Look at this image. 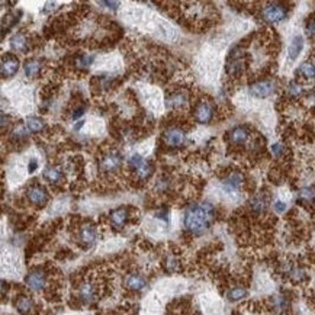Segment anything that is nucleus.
I'll return each instance as SVG.
<instances>
[{
  "mask_svg": "<svg viewBox=\"0 0 315 315\" xmlns=\"http://www.w3.org/2000/svg\"><path fill=\"white\" fill-rule=\"evenodd\" d=\"M163 140L166 143V146L177 149L182 147L186 141L185 131L177 128V127H168L164 132H163Z\"/></svg>",
  "mask_w": 315,
  "mask_h": 315,
  "instance_id": "obj_6",
  "label": "nucleus"
},
{
  "mask_svg": "<svg viewBox=\"0 0 315 315\" xmlns=\"http://www.w3.org/2000/svg\"><path fill=\"white\" fill-rule=\"evenodd\" d=\"M244 54L240 47H236L231 50L228 61H227V75L231 77H240L244 73Z\"/></svg>",
  "mask_w": 315,
  "mask_h": 315,
  "instance_id": "obj_3",
  "label": "nucleus"
},
{
  "mask_svg": "<svg viewBox=\"0 0 315 315\" xmlns=\"http://www.w3.org/2000/svg\"><path fill=\"white\" fill-rule=\"evenodd\" d=\"M84 111H86V108L84 106H80V108H77V109H75V112H73V115H72V118L73 119H77V118H80V116H83L84 115Z\"/></svg>",
  "mask_w": 315,
  "mask_h": 315,
  "instance_id": "obj_41",
  "label": "nucleus"
},
{
  "mask_svg": "<svg viewBox=\"0 0 315 315\" xmlns=\"http://www.w3.org/2000/svg\"><path fill=\"white\" fill-rule=\"evenodd\" d=\"M137 174H138V177H140L141 180L149 179L150 176L153 174V166H151L150 163H144V166L137 171Z\"/></svg>",
  "mask_w": 315,
  "mask_h": 315,
  "instance_id": "obj_33",
  "label": "nucleus"
},
{
  "mask_svg": "<svg viewBox=\"0 0 315 315\" xmlns=\"http://www.w3.org/2000/svg\"><path fill=\"white\" fill-rule=\"evenodd\" d=\"M10 47L16 53H26L28 51V41L23 34H15L10 38Z\"/></svg>",
  "mask_w": 315,
  "mask_h": 315,
  "instance_id": "obj_21",
  "label": "nucleus"
},
{
  "mask_svg": "<svg viewBox=\"0 0 315 315\" xmlns=\"http://www.w3.org/2000/svg\"><path fill=\"white\" fill-rule=\"evenodd\" d=\"M242 183H244V177H242L240 171H231L227 177L223 179V187L228 193L238 192Z\"/></svg>",
  "mask_w": 315,
  "mask_h": 315,
  "instance_id": "obj_14",
  "label": "nucleus"
},
{
  "mask_svg": "<svg viewBox=\"0 0 315 315\" xmlns=\"http://www.w3.org/2000/svg\"><path fill=\"white\" fill-rule=\"evenodd\" d=\"M315 199V190L313 187H304L299 190V201L304 204H311Z\"/></svg>",
  "mask_w": 315,
  "mask_h": 315,
  "instance_id": "obj_27",
  "label": "nucleus"
},
{
  "mask_svg": "<svg viewBox=\"0 0 315 315\" xmlns=\"http://www.w3.org/2000/svg\"><path fill=\"white\" fill-rule=\"evenodd\" d=\"M267 206H269V198L264 193L253 196L251 201L248 202V208L254 215H263L267 211Z\"/></svg>",
  "mask_w": 315,
  "mask_h": 315,
  "instance_id": "obj_15",
  "label": "nucleus"
},
{
  "mask_svg": "<svg viewBox=\"0 0 315 315\" xmlns=\"http://www.w3.org/2000/svg\"><path fill=\"white\" fill-rule=\"evenodd\" d=\"M144 158L140 156V154H132L130 158H128V166L132 168V170H135V171H138L141 167L144 166Z\"/></svg>",
  "mask_w": 315,
  "mask_h": 315,
  "instance_id": "obj_31",
  "label": "nucleus"
},
{
  "mask_svg": "<svg viewBox=\"0 0 315 315\" xmlns=\"http://www.w3.org/2000/svg\"><path fill=\"white\" fill-rule=\"evenodd\" d=\"M19 60L12 54H6L1 58V66H0V73L3 79H9L18 73Z\"/></svg>",
  "mask_w": 315,
  "mask_h": 315,
  "instance_id": "obj_9",
  "label": "nucleus"
},
{
  "mask_svg": "<svg viewBox=\"0 0 315 315\" xmlns=\"http://www.w3.org/2000/svg\"><path fill=\"white\" fill-rule=\"evenodd\" d=\"M250 138V131L247 127H242V125H238V127H234L233 130L228 132V140H230V144L234 146V147H241L244 146Z\"/></svg>",
  "mask_w": 315,
  "mask_h": 315,
  "instance_id": "obj_11",
  "label": "nucleus"
},
{
  "mask_svg": "<svg viewBox=\"0 0 315 315\" xmlns=\"http://www.w3.org/2000/svg\"><path fill=\"white\" fill-rule=\"evenodd\" d=\"M19 16H20V12L16 13V15H7V16H4V19L1 20V34L4 35V32H6V29H9V28H12L13 25H16L19 20Z\"/></svg>",
  "mask_w": 315,
  "mask_h": 315,
  "instance_id": "obj_29",
  "label": "nucleus"
},
{
  "mask_svg": "<svg viewBox=\"0 0 315 315\" xmlns=\"http://www.w3.org/2000/svg\"><path fill=\"white\" fill-rule=\"evenodd\" d=\"M270 150H272V154H273L275 157H278V158L285 154V147H283L280 143H278V144H273V146L270 147Z\"/></svg>",
  "mask_w": 315,
  "mask_h": 315,
  "instance_id": "obj_36",
  "label": "nucleus"
},
{
  "mask_svg": "<svg viewBox=\"0 0 315 315\" xmlns=\"http://www.w3.org/2000/svg\"><path fill=\"white\" fill-rule=\"evenodd\" d=\"M121 163H122L121 153L116 151V150H112V151H108L106 154L102 156L99 166H100V168L103 171H115L116 168L121 167Z\"/></svg>",
  "mask_w": 315,
  "mask_h": 315,
  "instance_id": "obj_7",
  "label": "nucleus"
},
{
  "mask_svg": "<svg viewBox=\"0 0 315 315\" xmlns=\"http://www.w3.org/2000/svg\"><path fill=\"white\" fill-rule=\"evenodd\" d=\"M37 168H38L37 158H31V161H29V164H28V171H29V173H34Z\"/></svg>",
  "mask_w": 315,
  "mask_h": 315,
  "instance_id": "obj_42",
  "label": "nucleus"
},
{
  "mask_svg": "<svg viewBox=\"0 0 315 315\" xmlns=\"http://www.w3.org/2000/svg\"><path fill=\"white\" fill-rule=\"evenodd\" d=\"M44 128H45V122H44L41 118H38V116H31V118L26 119V130L29 131V132L38 134V132H41Z\"/></svg>",
  "mask_w": 315,
  "mask_h": 315,
  "instance_id": "obj_24",
  "label": "nucleus"
},
{
  "mask_svg": "<svg viewBox=\"0 0 315 315\" xmlns=\"http://www.w3.org/2000/svg\"><path fill=\"white\" fill-rule=\"evenodd\" d=\"M302 50H304V38L301 37V35H295V37L292 38V41L289 44V50H288L289 60L291 61L297 60L299 54L302 53Z\"/></svg>",
  "mask_w": 315,
  "mask_h": 315,
  "instance_id": "obj_19",
  "label": "nucleus"
},
{
  "mask_svg": "<svg viewBox=\"0 0 315 315\" xmlns=\"http://www.w3.org/2000/svg\"><path fill=\"white\" fill-rule=\"evenodd\" d=\"M289 278L292 279V280H295V282H301V280H304V279L307 278V275H305L304 269L295 266V267H292L289 270Z\"/></svg>",
  "mask_w": 315,
  "mask_h": 315,
  "instance_id": "obj_32",
  "label": "nucleus"
},
{
  "mask_svg": "<svg viewBox=\"0 0 315 315\" xmlns=\"http://www.w3.org/2000/svg\"><path fill=\"white\" fill-rule=\"evenodd\" d=\"M286 93H288V96H289V97L297 99V97H299V96H302L304 89H302V86H301L298 81H289V84L286 86Z\"/></svg>",
  "mask_w": 315,
  "mask_h": 315,
  "instance_id": "obj_28",
  "label": "nucleus"
},
{
  "mask_svg": "<svg viewBox=\"0 0 315 315\" xmlns=\"http://www.w3.org/2000/svg\"><path fill=\"white\" fill-rule=\"evenodd\" d=\"M273 305L278 311H283L288 307V301L283 297H275L273 298Z\"/></svg>",
  "mask_w": 315,
  "mask_h": 315,
  "instance_id": "obj_35",
  "label": "nucleus"
},
{
  "mask_svg": "<svg viewBox=\"0 0 315 315\" xmlns=\"http://www.w3.org/2000/svg\"><path fill=\"white\" fill-rule=\"evenodd\" d=\"M109 220H111V224L116 228V230H121L124 228L128 220H130V211L127 206H119L116 209H113L111 214H109Z\"/></svg>",
  "mask_w": 315,
  "mask_h": 315,
  "instance_id": "obj_13",
  "label": "nucleus"
},
{
  "mask_svg": "<svg viewBox=\"0 0 315 315\" xmlns=\"http://www.w3.org/2000/svg\"><path fill=\"white\" fill-rule=\"evenodd\" d=\"M247 289L244 288V286H234V288H231L228 292H227V298H228V301H231V302H238L241 299H244V298L247 297Z\"/></svg>",
  "mask_w": 315,
  "mask_h": 315,
  "instance_id": "obj_25",
  "label": "nucleus"
},
{
  "mask_svg": "<svg viewBox=\"0 0 315 315\" xmlns=\"http://www.w3.org/2000/svg\"><path fill=\"white\" fill-rule=\"evenodd\" d=\"M77 295L83 304H92L93 301L96 299V289H94L93 283L83 282L77 289Z\"/></svg>",
  "mask_w": 315,
  "mask_h": 315,
  "instance_id": "obj_17",
  "label": "nucleus"
},
{
  "mask_svg": "<svg viewBox=\"0 0 315 315\" xmlns=\"http://www.w3.org/2000/svg\"><path fill=\"white\" fill-rule=\"evenodd\" d=\"M273 209H275V212L276 214H283L286 209H288V206L285 202H282V201H275V204H273Z\"/></svg>",
  "mask_w": 315,
  "mask_h": 315,
  "instance_id": "obj_38",
  "label": "nucleus"
},
{
  "mask_svg": "<svg viewBox=\"0 0 315 315\" xmlns=\"http://www.w3.org/2000/svg\"><path fill=\"white\" fill-rule=\"evenodd\" d=\"M34 301L26 295H20L15 299V308L18 310L19 314L29 315L34 311Z\"/></svg>",
  "mask_w": 315,
  "mask_h": 315,
  "instance_id": "obj_18",
  "label": "nucleus"
},
{
  "mask_svg": "<svg viewBox=\"0 0 315 315\" xmlns=\"http://www.w3.org/2000/svg\"><path fill=\"white\" fill-rule=\"evenodd\" d=\"M214 113H215V109L212 106L211 102L208 100H201L196 106H195V111H193V116H195V121L198 124H209L212 119H214Z\"/></svg>",
  "mask_w": 315,
  "mask_h": 315,
  "instance_id": "obj_5",
  "label": "nucleus"
},
{
  "mask_svg": "<svg viewBox=\"0 0 315 315\" xmlns=\"http://www.w3.org/2000/svg\"><path fill=\"white\" fill-rule=\"evenodd\" d=\"M26 196L28 201L32 205L37 206H44L48 202V193L45 190V187H42L41 185H32L28 190H26Z\"/></svg>",
  "mask_w": 315,
  "mask_h": 315,
  "instance_id": "obj_10",
  "label": "nucleus"
},
{
  "mask_svg": "<svg viewBox=\"0 0 315 315\" xmlns=\"http://www.w3.org/2000/svg\"><path fill=\"white\" fill-rule=\"evenodd\" d=\"M305 32L310 38H315V16L310 18L305 23Z\"/></svg>",
  "mask_w": 315,
  "mask_h": 315,
  "instance_id": "obj_34",
  "label": "nucleus"
},
{
  "mask_svg": "<svg viewBox=\"0 0 315 315\" xmlns=\"http://www.w3.org/2000/svg\"><path fill=\"white\" fill-rule=\"evenodd\" d=\"M93 60H94V57L90 54H83V56H79L76 58V67L77 69H87L90 64L93 63Z\"/></svg>",
  "mask_w": 315,
  "mask_h": 315,
  "instance_id": "obj_30",
  "label": "nucleus"
},
{
  "mask_svg": "<svg viewBox=\"0 0 315 315\" xmlns=\"http://www.w3.org/2000/svg\"><path fill=\"white\" fill-rule=\"evenodd\" d=\"M83 124H84V122H83V121H79V122H77V124H76L75 130H76V131H79V130H80V128H81V127H83Z\"/></svg>",
  "mask_w": 315,
  "mask_h": 315,
  "instance_id": "obj_44",
  "label": "nucleus"
},
{
  "mask_svg": "<svg viewBox=\"0 0 315 315\" xmlns=\"http://www.w3.org/2000/svg\"><path fill=\"white\" fill-rule=\"evenodd\" d=\"M125 286L132 292H141L147 286V280L141 273L132 272L125 278Z\"/></svg>",
  "mask_w": 315,
  "mask_h": 315,
  "instance_id": "obj_16",
  "label": "nucleus"
},
{
  "mask_svg": "<svg viewBox=\"0 0 315 315\" xmlns=\"http://www.w3.org/2000/svg\"><path fill=\"white\" fill-rule=\"evenodd\" d=\"M61 171L57 168V167L48 166L45 170H44V179L50 183H58L61 180Z\"/></svg>",
  "mask_w": 315,
  "mask_h": 315,
  "instance_id": "obj_26",
  "label": "nucleus"
},
{
  "mask_svg": "<svg viewBox=\"0 0 315 315\" xmlns=\"http://www.w3.org/2000/svg\"><path fill=\"white\" fill-rule=\"evenodd\" d=\"M25 135H26V132H25V130H22V128H16V130L13 131L12 132V137L16 140V141H20V140H23L25 138Z\"/></svg>",
  "mask_w": 315,
  "mask_h": 315,
  "instance_id": "obj_40",
  "label": "nucleus"
},
{
  "mask_svg": "<svg viewBox=\"0 0 315 315\" xmlns=\"http://www.w3.org/2000/svg\"><path fill=\"white\" fill-rule=\"evenodd\" d=\"M289 7L280 1H270L266 3L260 10V18L266 23H279L288 18Z\"/></svg>",
  "mask_w": 315,
  "mask_h": 315,
  "instance_id": "obj_2",
  "label": "nucleus"
},
{
  "mask_svg": "<svg viewBox=\"0 0 315 315\" xmlns=\"http://www.w3.org/2000/svg\"><path fill=\"white\" fill-rule=\"evenodd\" d=\"M41 69H42V63L39 61V60H28L26 63H25V66H23V72H25V76L26 77H37L39 75V72H41Z\"/></svg>",
  "mask_w": 315,
  "mask_h": 315,
  "instance_id": "obj_23",
  "label": "nucleus"
},
{
  "mask_svg": "<svg viewBox=\"0 0 315 315\" xmlns=\"http://www.w3.org/2000/svg\"><path fill=\"white\" fill-rule=\"evenodd\" d=\"M164 264H166L167 270H170V272H174V270L177 269V260L174 259L173 256H168Z\"/></svg>",
  "mask_w": 315,
  "mask_h": 315,
  "instance_id": "obj_37",
  "label": "nucleus"
},
{
  "mask_svg": "<svg viewBox=\"0 0 315 315\" xmlns=\"http://www.w3.org/2000/svg\"><path fill=\"white\" fill-rule=\"evenodd\" d=\"M298 75L302 76L304 79H315V57L302 63L301 67L298 69Z\"/></svg>",
  "mask_w": 315,
  "mask_h": 315,
  "instance_id": "obj_22",
  "label": "nucleus"
},
{
  "mask_svg": "<svg viewBox=\"0 0 315 315\" xmlns=\"http://www.w3.org/2000/svg\"><path fill=\"white\" fill-rule=\"evenodd\" d=\"M186 103H187V97L183 92H176L171 93L170 97L167 99V105L168 108H173V109H180V108H185Z\"/></svg>",
  "mask_w": 315,
  "mask_h": 315,
  "instance_id": "obj_20",
  "label": "nucleus"
},
{
  "mask_svg": "<svg viewBox=\"0 0 315 315\" xmlns=\"http://www.w3.org/2000/svg\"><path fill=\"white\" fill-rule=\"evenodd\" d=\"M99 4L102 6H109V9H116V6H119V1H100Z\"/></svg>",
  "mask_w": 315,
  "mask_h": 315,
  "instance_id": "obj_43",
  "label": "nucleus"
},
{
  "mask_svg": "<svg viewBox=\"0 0 315 315\" xmlns=\"http://www.w3.org/2000/svg\"><path fill=\"white\" fill-rule=\"evenodd\" d=\"M25 285H26L31 291L39 292V291H42V289L45 288V285H47V276H45V273H44L42 270L35 269V270H32V272H29V273L26 275V278H25Z\"/></svg>",
  "mask_w": 315,
  "mask_h": 315,
  "instance_id": "obj_8",
  "label": "nucleus"
},
{
  "mask_svg": "<svg viewBox=\"0 0 315 315\" xmlns=\"http://www.w3.org/2000/svg\"><path fill=\"white\" fill-rule=\"evenodd\" d=\"M276 90V83L272 80V79H261V80H257L254 81L248 92L253 97H257V99H266L269 97L270 94H273Z\"/></svg>",
  "mask_w": 315,
  "mask_h": 315,
  "instance_id": "obj_4",
  "label": "nucleus"
},
{
  "mask_svg": "<svg viewBox=\"0 0 315 315\" xmlns=\"http://www.w3.org/2000/svg\"><path fill=\"white\" fill-rule=\"evenodd\" d=\"M97 240V231L94 228L93 224H83L80 228H79V241L86 245V247H92L93 244Z\"/></svg>",
  "mask_w": 315,
  "mask_h": 315,
  "instance_id": "obj_12",
  "label": "nucleus"
},
{
  "mask_svg": "<svg viewBox=\"0 0 315 315\" xmlns=\"http://www.w3.org/2000/svg\"><path fill=\"white\" fill-rule=\"evenodd\" d=\"M215 220V208L209 202H195L185 209L183 214V225L187 233L192 236L205 234L211 224Z\"/></svg>",
  "mask_w": 315,
  "mask_h": 315,
  "instance_id": "obj_1",
  "label": "nucleus"
},
{
  "mask_svg": "<svg viewBox=\"0 0 315 315\" xmlns=\"http://www.w3.org/2000/svg\"><path fill=\"white\" fill-rule=\"evenodd\" d=\"M156 217H157L158 220L164 221V223H168V209H167V208H164V209L158 211V212L156 214Z\"/></svg>",
  "mask_w": 315,
  "mask_h": 315,
  "instance_id": "obj_39",
  "label": "nucleus"
}]
</instances>
